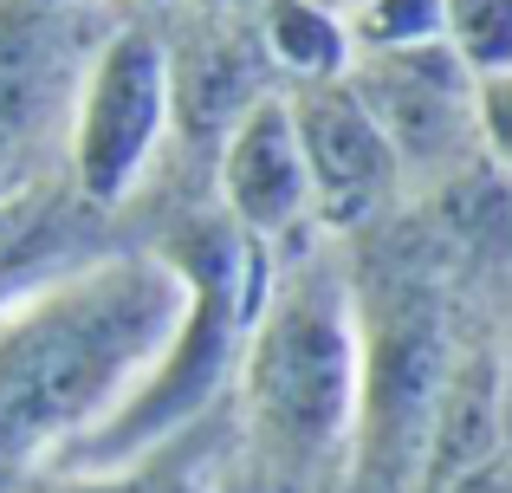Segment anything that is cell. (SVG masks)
Masks as SVG:
<instances>
[{
  "instance_id": "1",
  "label": "cell",
  "mask_w": 512,
  "mask_h": 493,
  "mask_svg": "<svg viewBox=\"0 0 512 493\" xmlns=\"http://www.w3.org/2000/svg\"><path fill=\"white\" fill-rule=\"evenodd\" d=\"M182 273L156 247H111L0 305V493L104 422L169 344Z\"/></svg>"
},
{
  "instance_id": "2",
  "label": "cell",
  "mask_w": 512,
  "mask_h": 493,
  "mask_svg": "<svg viewBox=\"0 0 512 493\" xmlns=\"http://www.w3.org/2000/svg\"><path fill=\"white\" fill-rule=\"evenodd\" d=\"M363 396V331L350 273L325 253L279 266L234 370L247 493H331L350 461Z\"/></svg>"
},
{
  "instance_id": "3",
  "label": "cell",
  "mask_w": 512,
  "mask_h": 493,
  "mask_svg": "<svg viewBox=\"0 0 512 493\" xmlns=\"http://www.w3.org/2000/svg\"><path fill=\"white\" fill-rule=\"evenodd\" d=\"M156 253L182 273V318L156 351L150 377L124 396L104 422H91L78 442H65L39 474H98L117 461L150 455L175 429L201 422L234 396V370L247 351V331L273 286V247L247 241L221 208H195L156 241Z\"/></svg>"
},
{
  "instance_id": "4",
  "label": "cell",
  "mask_w": 512,
  "mask_h": 493,
  "mask_svg": "<svg viewBox=\"0 0 512 493\" xmlns=\"http://www.w3.org/2000/svg\"><path fill=\"white\" fill-rule=\"evenodd\" d=\"M169 65L175 46L156 20H124L98 39L85 85L72 98V169H65V182L78 202L111 215L143 189L175 117Z\"/></svg>"
},
{
  "instance_id": "5",
  "label": "cell",
  "mask_w": 512,
  "mask_h": 493,
  "mask_svg": "<svg viewBox=\"0 0 512 493\" xmlns=\"http://www.w3.org/2000/svg\"><path fill=\"white\" fill-rule=\"evenodd\" d=\"M286 117L299 137L305 189H312V228L318 234H370L389 208L402 202V163L363 98L331 78V85L286 91Z\"/></svg>"
},
{
  "instance_id": "6",
  "label": "cell",
  "mask_w": 512,
  "mask_h": 493,
  "mask_svg": "<svg viewBox=\"0 0 512 493\" xmlns=\"http://www.w3.org/2000/svg\"><path fill=\"white\" fill-rule=\"evenodd\" d=\"M344 85L389 137L402 176L415 163H441L454 143H474V72L441 39L402 52H350Z\"/></svg>"
},
{
  "instance_id": "7",
  "label": "cell",
  "mask_w": 512,
  "mask_h": 493,
  "mask_svg": "<svg viewBox=\"0 0 512 493\" xmlns=\"http://www.w3.org/2000/svg\"><path fill=\"white\" fill-rule=\"evenodd\" d=\"M214 202L247 241L286 253L312 228V189H305L299 137L286 117V91H260L227 124L221 163H214Z\"/></svg>"
},
{
  "instance_id": "8",
  "label": "cell",
  "mask_w": 512,
  "mask_h": 493,
  "mask_svg": "<svg viewBox=\"0 0 512 493\" xmlns=\"http://www.w3.org/2000/svg\"><path fill=\"white\" fill-rule=\"evenodd\" d=\"M13 493H240V429L234 403L208 409L201 422L175 429L150 455L117 461L98 474H33Z\"/></svg>"
},
{
  "instance_id": "9",
  "label": "cell",
  "mask_w": 512,
  "mask_h": 493,
  "mask_svg": "<svg viewBox=\"0 0 512 493\" xmlns=\"http://www.w3.org/2000/svg\"><path fill=\"white\" fill-rule=\"evenodd\" d=\"M104 208L78 202L72 182H26L0 195V305L20 299L26 286L65 273V266L104 253L98 241Z\"/></svg>"
},
{
  "instance_id": "10",
  "label": "cell",
  "mask_w": 512,
  "mask_h": 493,
  "mask_svg": "<svg viewBox=\"0 0 512 493\" xmlns=\"http://www.w3.org/2000/svg\"><path fill=\"white\" fill-rule=\"evenodd\" d=\"M253 46H260V65H273L292 91L331 85L350 72L344 13L318 7V0H253Z\"/></svg>"
},
{
  "instance_id": "11",
  "label": "cell",
  "mask_w": 512,
  "mask_h": 493,
  "mask_svg": "<svg viewBox=\"0 0 512 493\" xmlns=\"http://www.w3.org/2000/svg\"><path fill=\"white\" fill-rule=\"evenodd\" d=\"M441 46L474 78L512 72V0H441Z\"/></svg>"
},
{
  "instance_id": "12",
  "label": "cell",
  "mask_w": 512,
  "mask_h": 493,
  "mask_svg": "<svg viewBox=\"0 0 512 493\" xmlns=\"http://www.w3.org/2000/svg\"><path fill=\"white\" fill-rule=\"evenodd\" d=\"M350 52H402L441 39V0H357L344 13Z\"/></svg>"
},
{
  "instance_id": "13",
  "label": "cell",
  "mask_w": 512,
  "mask_h": 493,
  "mask_svg": "<svg viewBox=\"0 0 512 493\" xmlns=\"http://www.w3.org/2000/svg\"><path fill=\"white\" fill-rule=\"evenodd\" d=\"M474 130L487 137V163L506 169L512 156V78L506 72L474 78Z\"/></svg>"
},
{
  "instance_id": "14",
  "label": "cell",
  "mask_w": 512,
  "mask_h": 493,
  "mask_svg": "<svg viewBox=\"0 0 512 493\" xmlns=\"http://www.w3.org/2000/svg\"><path fill=\"white\" fill-rule=\"evenodd\" d=\"M415 493H506V448L480 461H461V468H435L415 481Z\"/></svg>"
},
{
  "instance_id": "15",
  "label": "cell",
  "mask_w": 512,
  "mask_h": 493,
  "mask_svg": "<svg viewBox=\"0 0 512 493\" xmlns=\"http://www.w3.org/2000/svg\"><path fill=\"white\" fill-rule=\"evenodd\" d=\"M201 13H234V7H253V0H195Z\"/></svg>"
},
{
  "instance_id": "16",
  "label": "cell",
  "mask_w": 512,
  "mask_h": 493,
  "mask_svg": "<svg viewBox=\"0 0 512 493\" xmlns=\"http://www.w3.org/2000/svg\"><path fill=\"white\" fill-rule=\"evenodd\" d=\"M20 7H39V13H65V7H78V0H20Z\"/></svg>"
},
{
  "instance_id": "17",
  "label": "cell",
  "mask_w": 512,
  "mask_h": 493,
  "mask_svg": "<svg viewBox=\"0 0 512 493\" xmlns=\"http://www.w3.org/2000/svg\"><path fill=\"white\" fill-rule=\"evenodd\" d=\"M124 7H137V13H163V7H175V0H124Z\"/></svg>"
},
{
  "instance_id": "18",
  "label": "cell",
  "mask_w": 512,
  "mask_h": 493,
  "mask_svg": "<svg viewBox=\"0 0 512 493\" xmlns=\"http://www.w3.org/2000/svg\"><path fill=\"white\" fill-rule=\"evenodd\" d=\"M318 7H331V13H350V7H357V0H318Z\"/></svg>"
}]
</instances>
